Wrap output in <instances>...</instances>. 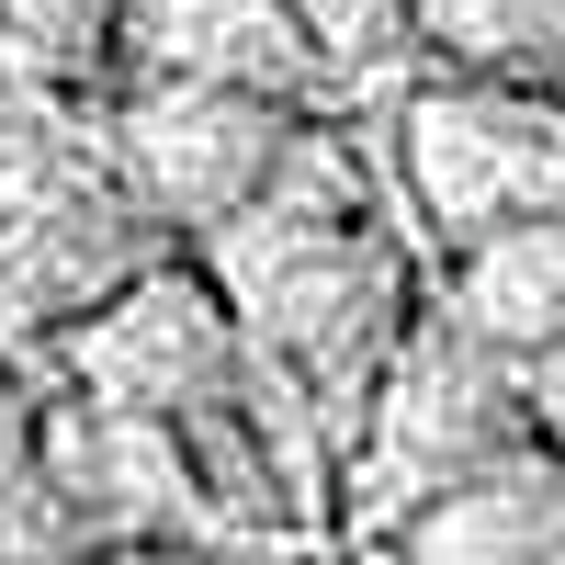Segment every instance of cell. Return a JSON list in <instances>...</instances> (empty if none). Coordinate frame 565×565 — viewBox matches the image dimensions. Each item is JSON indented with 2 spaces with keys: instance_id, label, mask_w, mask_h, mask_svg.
Listing matches in <instances>:
<instances>
[{
  "instance_id": "cell-1",
  "label": "cell",
  "mask_w": 565,
  "mask_h": 565,
  "mask_svg": "<svg viewBox=\"0 0 565 565\" xmlns=\"http://www.w3.org/2000/svg\"><path fill=\"white\" fill-rule=\"evenodd\" d=\"M373 114H317L260 193L193 238L249 328V418L306 532H340V463L373 418L407 317L441 282Z\"/></svg>"
},
{
  "instance_id": "cell-2",
  "label": "cell",
  "mask_w": 565,
  "mask_h": 565,
  "mask_svg": "<svg viewBox=\"0 0 565 565\" xmlns=\"http://www.w3.org/2000/svg\"><path fill=\"white\" fill-rule=\"evenodd\" d=\"M170 249H193V238L136 193L103 103L0 125V351L45 362L114 282H136Z\"/></svg>"
},
{
  "instance_id": "cell-3",
  "label": "cell",
  "mask_w": 565,
  "mask_h": 565,
  "mask_svg": "<svg viewBox=\"0 0 565 565\" xmlns=\"http://www.w3.org/2000/svg\"><path fill=\"white\" fill-rule=\"evenodd\" d=\"M521 441H532L521 351H498L430 282V306L407 317L385 385H373V418H362V441L340 463V543H385L407 509H430L441 487H463L476 463L521 452Z\"/></svg>"
},
{
  "instance_id": "cell-4",
  "label": "cell",
  "mask_w": 565,
  "mask_h": 565,
  "mask_svg": "<svg viewBox=\"0 0 565 565\" xmlns=\"http://www.w3.org/2000/svg\"><path fill=\"white\" fill-rule=\"evenodd\" d=\"M373 125H385V170H396L430 260L498 238V226L565 215V90H543V79L418 68Z\"/></svg>"
},
{
  "instance_id": "cell-5",
  "label": "cell",
  "mask_w": 565,
  "mask_h": 565,
  "mask_svg": "<svg viewBox=\"0 0 565 565\" xmlns=\"http://www.w3.org/2000/svg\"><path fill=\"white\" fill-rule=\"evenodd\" d=\"M103 114H114V148L136 170V193L181 238L226 226L282 170V148L317 125L306 103H271V90H238V79H193V68H125V90Z\"/></svg>"
},
{
  "instance_id": "cell-6",
  "label": "cell",
  "mask_w": 565,
  "mask_h": 565,
  "mask_svg": "<svg viewBox=\"0 0 565 565\" xmlns=\"http://www.w3.org/2000/svg\"><path fill=\"white\" fill-rule=\"evenodd\" d=\"M136 68L238 79V90H271V103H306V114H373L328 68V45L306 34L295 0H148L136 12Z\"/></svg>"
},
{
  "instance_id": "cell-7",
  "label": "cell",
  "mask_w": 565,
  "mask_h": 565,
  "mask_svg": "<svg viewBox=\"0 0 565 565\" xmlns=\"http://www.w3.org/2000/svg\"><path fill=\"white\" fill-rule=\"evenodd\" d=\"M362 565H565V452L532 430L521 452L476 463L430 509H407L385 543H351Z\"/></svg>"
},
{
  "instance_id": "cell-8",
  "label": "cell",
  "mask_w": 565,
  "mask_h": 565,
  "mask_svg": "<svg viewBox=\"0 0 565 565\" xmlns=\"http://www.w3.org/2000/svg\"><path fill=\"white\" fill-rule=\"evenodd\" d=\"M441 295L487 328L498 351H554L565 340V215H532V226H498V238L452 249L441 260Z\"/></svg>"
},
{
  "instance_id": "cell-9",
  "label": "cell",
  "mask_w": 565,
  "mask_h": 565,
  "mask_svg": "<svg viewBox=\"0 0 565 565\" xmlns=\"http://www.w3.org/2000/svg\"><path fill=\"white\" fill-rule=\"evenodd\" d=\"M79 521L45 476V362L0 351V565H79Z\"/></svg>"
},
{
  "instance_id": "cell-10",
  "label": "cell",
  "mask_w": 565,
  "mask_h": 565,
  "mask_svg": "<svg viewBox=\"0 0 565 565\" xmlns=\"http://www.w3.org/2000/svg\"><path fill=\"white\" fill-rule=\"evenodd\" d=\"M418 45L430 68L565 90V0H418Z\"/></svg>"
},
{
  "instance_id": "cell-11",
  "label": "cell",
  "mask_w": 565,
  "mask_h": 565,
  "mask_svg": "<svg viewBox=\"0 0 565 565\" xmlns=\"http://www.w3.org/2000/svg\"><path fill=\"white\" fill-rule=\"evenodd\" d=\"M0 23L23 34V57L68 103H114L136 68V0H0Z\"/></svg>"
},
{
  "instance_id": "cell-12",
  "label": "cell",
  "mask_w": 565,
  "mask_h": 565,
  "mask_svg": "<svg viewBox=\"0 0 565 565\" xmlns=\"http://www.w3.org/2000/svg\"><path fill=\"white\" fill-rule=\"evenodd\" d=\"M306 34L328 45V68H340L362 103H396V90L430 68V45H418V0H295Z\"/></svg>"
},
{
  "instance_id": "cell-13",
  "label": "cell",
  "mask_w": 565,
  "mask_h": 565,
  "mask_svg": "<svg viewBox=\"0 0 565 565\" xmlns=\"http://www.w3.org/2000/svg\"><path fill=\"white\" fill-rule=\"evenodd\" d=\"M68 90H45V68L23 57V34L0 23V125H34V114H57Z\"/></svg>"
},
{
  "instance_id": "cell-14",
  "label": "cell",
  "mask_w": 565,
  "mask_h": 565,
  "mask_svg": "<svg viewBox=\"0 0 565 565\" xmlns=\"http://www.w3.org/2000/svg\"><path fill=\"white\" fill-rule=\"evenodd\" d=\"M521 385H532V430H543V441H554V452H565V340H554V351H532V362H521Z\"/></svg>"
},
{
  "instance_id": "cell-15",
  "label": "cell",
  "mask_w": 565,
  "mask_h": 565,
  "mask_svg": "<svg viewBox=\"0 0 565 565\" xmlns=\"http://www.w3.org/2000/svg\"><path fill=\"white\" fill-rule=\"evenodd\" d=\"M79 565H238V554H204V543H114V554H79Z\"/></svg>"
},
{
  "instance_id": "cell-16",
  "label": "cell",
  "mask_w": 565,
  "mask_h": 565,
  "mask_svg": "<svg viewBox=\"0 0 565 565\" xmlns=\"http://www.w3.org/2000/svg\"><path fill=\"white\" fill-rule=\"evenodd\" d=\"M238 565H362L351 543H271V554H238Z\"/></svg>"
},
{
  "instance_id": "cell-17",
  "label": "cell",
  "mask_w": 565,
  "mask_h": 565,
  "mask_svg": "<svg viewBox=\"0 0 565 565\" xmlns=\"http://www.w3.org/2000/svg\"><path fill=\"white\" fill-rule=\"evenodd\" d=\"M136 12H148V0H136Z\"/></svg>"
}]
</instances>
